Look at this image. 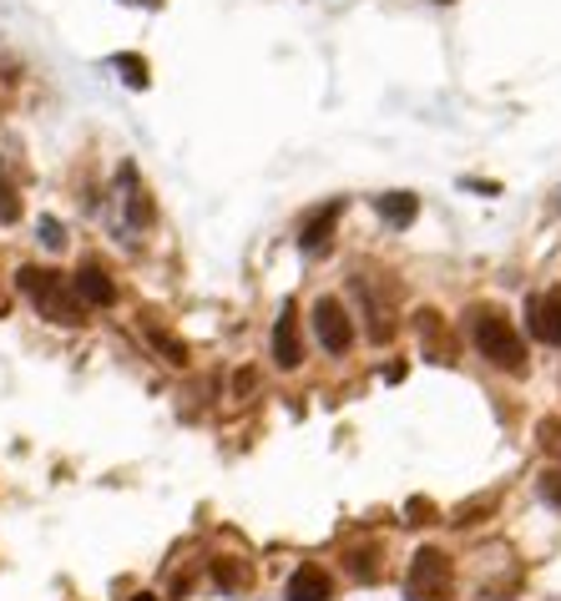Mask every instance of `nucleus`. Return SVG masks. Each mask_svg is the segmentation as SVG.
Masks as SVG:
<instances>
[{
    "mask_svg": "<svg viewBox=\"0 0 561 601\" xmlns=\"http://www.w3.org/2000/svg\"><path fill=\"white\" fill-rule=\"evenodd\" d=\"M471 339L481 349V359H491L495 370H506V374L526 370V339H521L516 324L501 308H471Z\"/></svg>",
    "mask_w": 561,
    "mask_h": 601,
    "instance_id": "obj_1",
    "label": "nucleus"
},
{
    "mask_svg": "<svg viewBox=\"0 0 561 601\" xmlns=\"http://www.w3.org/2000/svg\"><path fill=\"white\" fill-rule=\"evenodd\" d=\"M21 294L31 298L36 314L51 318V324H81V318H87L81 294L71 288V278L56 274V268H21Z\"/></svg>",
    "mask_w": 561,
    "mask_h": 601,
    "instance_id": "obj_2",
    "label": "nucleus"
},
{
    "mask_svg": "<svg viewBox=\"0 0 561 601\" xmlns=\"http://www.w3.org/2000/svg\"><path fill=\"white\" fill-rule=\"evenodd\" d=\"M405 597L410 601H451V556L435 546L415 551L405 577Z\"/></svg>",
    "mask_w": 561,
    "mask_h": 601,
    "instance_id": "obj_3",
    "label": "nucleus"
},
{
    "mask_svg": "<svg viewBox=\"0 0 561 601\" xmlns=\"http://www.w3.org/2000/svg\"><path fill=\"white\" fill-rule=\"evenodd\" d=\"M314 334H319V344L329 354H350V344H354L350 308H344L339 298H319V304H314Z\"/></svg>",
    "mask_w": 561,
    "mask_h": 601,
    "instance_id": "obj_4",
    "label": "nucleus"
},
{
    "mask_svg": "<svg viewBox=\"0 0 561 601\" xmlns=\"http://www.w3.org/2000/svg\"><path fill=\"white\" fill-rule=\"evenodd\" d=\"M526 328L537 334L541 344L561 349V284L547 288V294H531V304H526Z\"/></svg>",
    "mask_w": 561,
    "mask_h": 601,
    "instance_id": "obj_5",
    "label": "nucleus"
},
{
    "mask_svg": "<svg viewBox=\"0 0 561 601\" xmlns=\"http://www.w3.org/2000/svg\"><path fill=\"white\" fill-rule=\"evenodd\" d=\"M274 364H278V370H298V364H304V344H298V314H294V304H284V314H278V324H274Z\"/></svg>",
    "mask_w": 561,
    "mask_h": 601,
    "instance_id": "obj_6",
    "label": "nucleus"
},
{
    "mask_svg": "<svg viewBox=\"0 0 561 601\" xmlns=\"http://www.w3.org/2000/svg\"><path fill=\"white\" fill-rule=\"evenodd\" d=\"M339 213H344V203H329V208L308 213V218H304V228H298V248H304V253H324V248H329V238H334V223H339Z\"/></svg>",
    "mask_w": 561,
    "mask_h": 601,
    "instance_id": "obj_7",
    "label": "nucleus"
},
{
    "mask_svg": "<svg viewBox=\"0 0 561 601\" xmlns=\"http://www.w3.org/2000/svg\"><path fill=\"white\" fill-rule=\"evenodd\" d=\"M288 601H334V581L324 566H298L288 577Z\"/></svg>",
    "mask_w": 561,
    "mask_h": 601,
    "instance_id": "obj_8",
    "label": "nucleus"
},
{
    "mask_svg": "<svg viewBox=\"0 0 561 601\" xmlns=\"http://www.w3.org/2000/svg\"><path fill=\"white\" fill-rule=\"evenodd\" d=\"M71 288L81 294V304H97V308H111V304H117V284H111L101 268H81V274L71 278Z\"/></svg>",
    "mask_w": 561,
    "mask_h": 601,
    "instance_id": "obj_9",
    "label": "nucleus"
},
{
    "mask_svg": "<svg viewBox=\"0 0 561 601\" xmlns=\"http://www.w3.org/2000/svg\"><path fill=\"white\" fill-rule=\"evenodd\" d=\"M374 213H380L390 228H410L420 213V197L415 193H385V197H374Z\"/></svg>",
    "mask_w": 561,
    "mask_h": 601,
    "instance_id": "obj_10",
    "label": "nucleus"
},
{
    "mask_svg": "<svg viewBox=\"0 0 561 601\" xmlns=\"http://www.w3.org/2000/svg\"><path fill=\"white\" fill-rule=\"evenodd\" d=\"M147 339H152V349H157V354H167V364H177V370H183V364H187V344H183V339H173V334H163V328H152Z\"/></svg>",
    "mask_w": 561,
    "mask_h": 601,
    "instance_id": "obj_11",
    "label": "nucleus"
},
{
    "mask_svg": "<svg viewBox=\"0 0 561 601\" xmlns=\"http://www.w3.org/2000/svg\"><path fill=\"white\" fill-rule=\"evenodd\" d=\"M16 218H21V193H16V183L0 167V223H16Z\"/></svg>",
    "mask_w": 561,
    "mask_h": 601,
    "instance_id": "obj_12",
    "label": "nucleus"
},
{
    "mask_svg": "<svg viewBox=\"0 0 561 601\" xmlns=\"http://www.w3.org/2000/svg\"><path fill=\"white\" fill-rule=\"evenodd\" d=\"M117 71L127 77V87H137V91L147 87V61L142 56H117Z\"/></svg>",
    "mask_w": 561,
    "mask_h": 601,
    "instance_id": "obj_13",
    "label": "nucleus"
},
{
    "mask_svg": "<svg viewBox=\"0 0 561 601\" xmlns=\"http://www.w3.org/2000/svg\"><path fill=\"white\" fill-rule=\"evenodd\" d=\"M213 577H218L228 591L248 587V566H233V561H213Z\"/></svg>",
    "mask_w": 561,
    "mask_h": 601,
    "instance_id": "obj_14",
    "label": "nucleus"
},
{
    "mask_svg": "<svg viewBox=\"0 0 561 601\" xmlns=\"http://www.w3.org/2000/svg\"><path fill=\"white\" fill-rule=\"evenodd\" d=\"M374 561H380V551H350V571H354V577H364V581H374V577H380V566H374Z\"/></svg>",
    "mask_w": 561,
    "mask_h": 601,
    "instance_id": "obj_15",
    "label": "nucleus"
},
{
    "mask_svg": "<svg viewBox=\"0 0 561 601\" xmlns=\"http://www.w3.org/2000/svg\"><path fill=\"white\" fill-rule=\"evenodd\" d=\"M537 491H541V501H547L551 511H561V471H541Z\"/></svg>",
    "mask_w": 561,
    "mask_h": 601,
    "instance_id": "obj_16",
    "label": "nucleus"
},
{
    "mask_svg": "<svg viewBox=\"0 0 561 601\" xmlns=\"http://www.w3.org/2000/svg\"><path fill=\"white\" fill-rule=\"evenodd\" d=\"M127 213H132V223H137V228H147V223H152V203H147V193H142V187H137V193L127 197Z\"/></svg>",
    "mask_w": 561,
    "mask_h": 601,
    "instance_id": "obj_17",
    "label": "nucleus"
},
{
    "mask_svg": "<svg viewBox=\"0 0 561 601\" xmlns=\"http://www.w3.org/2000/svg\"><path fill=\"white\" fill-rule=\"evenodd\" d=\"M537 435H541V450H547V455H557V460H561V420H547V425H541Z\"/></svg>",
    "mask_w": 561,
    "mask_h": 601,
    "instance_id": "obj_18",
    "label": "nucleus"
},
{
    "mask_svg": "<svg viewBox=\"0 0 561 601\" xmlns=\"http://www.w3.org/2000/svg\"><path fill=\"white\" fill-rule=\"evenodd\" d=\"M41 238H46V248H67V233H61V223L56 218L41 223Z\"/></svg>",
    "mask_w": 561,
    "mask_h": 601,
    "instance_id": "obj_19",
    "label": "nucleus"
},
{
    "mask_svg": "<svg viewBox=\"0 0 561 601\" xmlns=\"http://www.w3.org/2000/svg\"><path fill=\"white\" fill-rule=\"evenodd\" d=\"M132 6H152V11H157V6H163V0H132Z\"/></svg>",
    "mask_w": 561,
    "mask_h": 601,
    "instance_id": "obj_20",
    "label": "nucleus"
},
{
    "mask_svg": "<svg viewBox=\"0 0 561 601\" xmlns=\"http://www.w3.org/2000/svg\"><path fill=\"white\" fill-rule=\"evenodd\" d=\"M132 601H157V597H132Z\"/></svg>",
    "mask_w": 561,
    "mask_h": 601,
    "instance_id": "obj_21",
    "label": "nucleus"
},
{
    "mask_svg": "<svg viewBox=\"0 0 561 601\" xmlns=\"http://www.w3.org/2000/svg\"><path fill=\"white\" fill-rule=\"evenodd\" d=\"M441 6H451V0H441Z\"/></svg>",
    "mask_w": 561,
    "mask_h": 601,
    "instance_id": "obj_22",
    "label": "nucleus"
}]
</instances>
